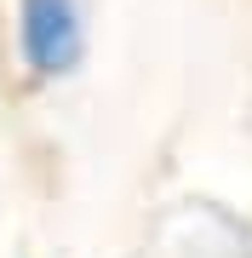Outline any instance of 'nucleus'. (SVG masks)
I'll return each mask as SVG.
<instances>
[{"label": "nucleus", "mask_w": 252, "mask_h": 258, "mask_svg": "<svg viewBox=\"0 0 252 258\" xmlns=\"http://www.w3.org/2000/svg\"><path fill=\"white\" fill-rule=\"evenodd\" d=\"M92 46L86 0H12V57L35 86L80 75Z\"/></svg>", "instance_id": "1"}]
</instances>
